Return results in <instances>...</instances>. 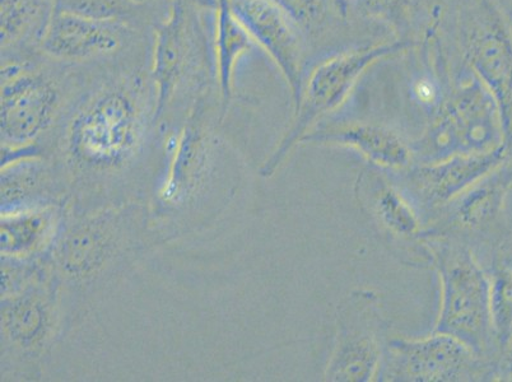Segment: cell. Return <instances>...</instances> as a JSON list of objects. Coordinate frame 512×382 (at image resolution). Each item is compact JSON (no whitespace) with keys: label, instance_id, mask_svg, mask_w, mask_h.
<instances>
[{"label":"cell","instance_id":"2","mask_svg":"<svg viewBox=\"0 0 512 382\" xmlns=\"http://www.w3.org/2000/svg\"><path fill=\"white\" fill-rule=\"evenodd\" d=\"M411 148L421 163L462 153L511 152L501 107L473 72L442 99L425 134Z\"/></svg>","mask_w":512,"mask_h":382},{"label":"cell","instance_id":"11","mask_svg":"<svg viewBox=\"0 0 512 382\" xmlns=\"http://www.w3.org/2000/svg\"><path fill=\"white\" fill-rule=\"evenodd\" d=\"M138 132L137 107L124 88L101 93L74 121L72 142L83 152L113 155L127 149Z\"/></svg>","mask_w":512,"mask_h":382},{"label":"cell","instance_id":"3","mask_svg":"<svg viewBox=\"0 0 512 382\" xmlns=\"http://www.w3.org/2000/svg\"><path fill=\"white\" fill-rule=\"evenodd\" d=\"M408 40L361 46L343 51L315 65L306 74L290 130L273 155L260 169V175L271 177L281 167L292 149L313 130L325 116L334 113L347 101L360 78L381 60L394 57L411 48Z\"/></svg>","mask_w":512,"mask_h":382},{"label":"cell","instance_id":"14","mask_svg":"<svg viewBox=\"0 0 512 382\" xmlns=\"http://www.w3.org/2000/svg\"><path fill=\"white\" fill-rule=\"evenodd\" d=\"M512 185V162L507 161L492 174L451 203L449 227L458 230L487 231L501 216Z\"/></svg>","mask_w":512,"mask_h":382},{"label":"cell","instance_id":"6","mask_svg":"<svg viewBox=\"0 0 512 382\" xmlns=\"http://www.w3.org/2000/svg\"><path fill=\"white\" fill-rule=\"evenodd\" d=\"M385 329L380 297L369 290L352 292L338 309L337 337L324 379L335 382L377 380L388 342Z\"/></svg>","mask_w":512,"mask_h":382},{"label":"cell","instance_id":"4","mask_svg":"<svg viewBox=\"0 0 512 382\" xmlns=\"http://www.w3.org/2000/svg\"><path fill=\"white\" fill-rule=\"evenodd\" d=\"M497 377L495 363L448 334L386 342L377 380L408 382L482 381Z\"/></svg>","mask_w":512,"mask_h":382},{"label":"cell","instance_id":"9","mask_svg":"<svg viewBox=\"0 0 512 382\" xmlns=\"http://www.w3.org/2000/svg\"><path fill=\"white\" fill-rule=\"evenodd\" d=\"M58 106L53 83L20 64L2 67V139L25 144L48 127Z\"/></svg>","mask_w":512,"mask_h":382},{"label":"cell","instance_id":"5","mask_svg":"<svg viewBox=\"0 0 512 382\" xmlns=\"http://www.w3.org/2000/svg\"><path fill=\"white\" fill-rule=\"evenodd\" d=\"M460 39L470 71L501 107L512 152V27L492 0H472L460 17Z\"/></svg>","mask_w":512,"mask_h":382},{"label":"cell","instance_id":"22","mask_svg":"<svg viewBox=\"0 0 512 382\" xmlns=\"http://www.w3.org/2000/svg\"><path fill=\"white\" fill-rule=\"evenodd\" d=\"M7 328L13 335L21 340H29L35 337L43 325V311L34 304H21L7 312Z\"/></svg>","mask_w":512,"mask_h":382},{"label":"cell","instance_id":"21","mask_svg":"<svg viewBox=\"0 0 512 382\" xmlns=\"http://www.w3.org/2000/svg\"><path fill=\"white\" fill-rule=\"evenodd\" d=\"M305 32L319 30L327 17V0H274Z\"/></svg>","mask_w":512,"mask_h":382},{"label":"cell","instance_id":"25","mask_svg":"<svg viewBox=\"0 0 512 382\" xmlns=\"http://www.w3.org/2000/svg\"><path fill=\"white\" fill-rule=\"evenodd\" d=\"M430 2H432V3H440L441 0H430Z\"/></svg>","mask_w":512,"mask_h":382},{"label":"cell","instance_id":"8","mask_svg":"<svg viewBox=\"0 0 512 382\" xmlns=\"http://www.w3.org/2000/svg\"><path fill=\"white\" fill-rule=\"evenodd\" d=\"M234 7L255 45L277 65L295 105L306 78L305 31L274 0H234Z\"/></svg>","mask_w":512,"mask_h":382},{"label":"cell","instance_id":"7","mask_svg":"<svg viewBox=\"0 0 512 382\" xmlns=\"http://www.w3.org/2000/svg\"><path fill=\"white\" fill-rule=\"evenodd\" d=\"M511 158L507 149L487 153H462L445 160L418 162L404 169V194L414 207L435 212L449 207L465 191L500 169Z\"/></svg>","mask_w":512,"mask_h":382},{"label":"cell","instance_id":"13","mask_svg":"<svg viewBox=\"0 0 512 382\" xmlns=\"http://www.w3.org/2000/svg\"><path fill=\"white\" fill-rule=\"evenodd\" d=\"M188 27L184 4L172 0L169 16L158 27L153 49L152 76L158 92L157 113L174 95L176 86L185 72L189 57Z\"/></svg>","mask_w":512,"mask_h":382},{"label":"cell","instance_id":"18","mask_svg":"<svg viewBox=\"0 0 512 382\" xmlns=\"http://www.w3.org/2000/svg\"><path fill=\"white\" fill-rule=\"evenodd\" d=\"M53 225V212L46 209L4 213L2 217V253L23 255L43 244Z\"/></svg>","mask_w":512,"mask_h":382},{"label":"cell","instance_id":"15","mask_svg":"<svg viewBox=\"0 0 512 382\" xmlns=\"http://www.w3.org/2000/svg\"><path fill=\"white\" fill-rule=\"evenodd\" d=\"M216 7L214 25V54H216L217 76L225 105L234 93L237 63L254 48L248 30L242 25L235 11L234 0H213Z\"/></svg>","mask_w":512,"mask_h":382},{"label":"cell","instance_id":"19","mask_svg":"<svg viewBox=\"0 0 512 382\" xmlns=\"http://www.w3.org/2000/svg\"><path fill=\"white\" fill-rule=\"evenodd\" d=\"M491 310L498 347L505 343L512 328V267L497 265L491 276Z\"/></svg>","mask_w":512,"mask_h":382},{"label":"cell","instance_id":"20","mask_svg":"<svg viewBox=\"0 0 512 382\" xmlns=\"http://www.w3.org/2000/svg\"><path fill=\"white\" fill-rule=\"evenodd\" d=\"M362 11L394 29H406L417 11V0H357Z\"/></svg>","mask_w":512,"mask_h":382},{"label":"cell","instance_id":"10","mask_svg":"<svg viewBox=\"0 0 512 382\" xmlns=\"http://www.w3.org/2000/svg\"><path fill=\"white\" fill-rule=\"evenodd\" d=\"M124 29L116 18L83 15L57 7L40 40L48 57L82 62L114 54L123 44Z\"/></svg>","mask_w":512,"mask_h":382},{"label":"cell","instance_id":"24","mask_svg":"<svg viewBox=\"0 0 512 382\" xmlns=\"http://www.w3.org/2000/svg\"><path fill=\"white\" fill-rule=\"evenodd\" d=\"M121 2L132 4V6H141V4L148 2V0H121Z\"/></svg>","mask_w":512,"mask_h":382},{"label":"cell","instance_id":"26","mask_svg":"<svg viewBox=\"0 0 512 382\" xmlns=\"http://www.w3.org/2000/svg\"><path fill=\"white\" fill-rule=\"evenodd\" d=\"M510 267H511V265H510Z\"/></svg>","mask_w":512,"mask_h":382},{"label":"cell","instance_id":"1","mask_svg":"<svg viewBox=\"0 0 512 382\" xmlns=\"http://www.w3.org/2000/svg\"><path fill=\"white\" fill-rule=\"evenodd\" d=\"M425 246L441 284L434 333L451 335L491 361L500 352L492 320L491 277L460 241L436 235Z\"/></svg>","mask_w":512,"mask_h":382},{"label":"cell","instance_id":"17","mask_svg":"<svg viewBox=\"0 0 512 382\" xmlns=\"http://www.w3.org/2000/svg\"><path fill=\"white\" fill-rule=\"evenodd\" d=\"M55 0H2V49L37 40L40 43Z\"/></svg>","mask_w":512,"mask_h":382},{"label":"cell","instance_id":"16","mask_svg":"<svg viewBox=\"0 0 512 382\" xmlns=\"http://www.w3.org/2000/svg\"><path fill=\"white\" fill-rule=\"evenodd\" d=\"M371 189V208L377 221L390 234L402 239H418L423 235L420 216L411 200L398 186L376 177Z\"/></svg>","mask_w":512,"mask_h":382},{"label":"cell","instance_id":"12","mask_svg":"<svg viewBox=\"0 0 512 382\" xmlns=\"http://www.w3.org/2000/svg\"><path fill=\"white\" fill-rule=\"evenodd\" d=\"M301 143L353 149L380 169L402 171L414 158L411 144L394 130L375 123L348 121L315 127Z\"/></svg>","mask_w":512,"mask_h":382},{"label":"cell","instance_id":"23","mask_svg":"<svg viewBox=\"0 0 512 382\" xmlns=\"http://www.w3.org/2000/svg\"><path fill=\"white\" fill-rule=\"evenodd\" d=\"M496 370L500 380L512 381V328L498 354Z\"/></svg>","mask_w":512,"mask_h":382}]
</instances>
